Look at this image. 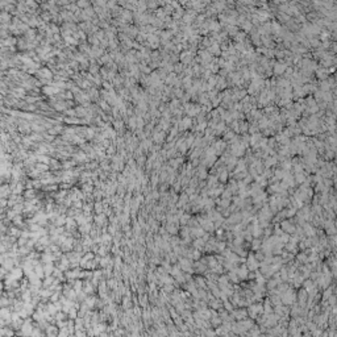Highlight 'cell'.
<instances>
[{"instance_id":"cell-7","label":"cell","mask_w":337,"mask_h":337,"mask_svg":"<svg viewBox=\"0 0 337 337\" xmlns=\"http://www.w3.org/2000/svg\"><path fill=\"white\" fill-rule=\"evenodd\" d=\"M206 245V241L203 240V239H196L195 240V242H194V246L196 248V250H199V249H202L203 246Z\"/></svg>"},{"instance_id":"cell-13","label":"cell","mask_w":337,"mask_h":337,"mask_svg":"<svg viewBox=\"0 0 337 337\" xmlns=\"http://www.w3.org/2000/svg\"><path fill=\"white\" fill-rule=\"evenodd\" d=\"M188 220H190V216H188V215H185V216H182V217H181V220H179V221H181V224L185 225V224H187V223H188Z\"/></svg>"},{"instance_id":"cell-6","label":"cell","mask_w":337,"mask_h":337,"mask_svg":"<svg viewBox=\"0 0 337 337\" xmlns=\"http://www.w3.org/2000/svg\"><path fill=\"white\" fill-rule=\"evenodd\" d=\"M210 306H211V310H217L219 311L220 308H223V302L220 300V299H216V298H214V299H211L210 300Z\"/></svg>"},{"instance_id":"cell-2","label":"cell","mask_w":337,"mask_h":337,"mask_svg":"<svg viewBox=\"0 0 337 337\" xmlns=\"http://www.w3.org/2000/svg\"><path fill=\"white\" fill-rule=\"evenodd\" d=\"M231 316L235 320L237 321H240V320H244V319H248V311L246 310H233L231 312Z\"/></svg>"},{"instance_id":"cell-10","label":"cell","mask_w":337,"mask_h":337,"mask_svg":"<svg viewBox=\"0 0 337 337\" xmlns=\"http://www.w3.org/2000/svg\"><path fill=\"white\" fill-rule=\"evenodd\" d=\"M187 199H188V196H187V194H183L182 195V198H181V202L178 203V207H183L187 203Z\"/></svg>"},{"instance_id":"cell-16","label":"cell","mask_w":337,"mask_h":337,"mask_svg":"<svg viewBox=\"0 0 337 337\" xmlns=\"http://www.w3.org/2000/svg\"><path fill=\"white\" fill-rule=\"evenodd\" d=\"M225 179H227V171H223V174H220V181L225 182Z\"/></svg>"},{"instance_id":"cell-11","label":"cell","mask_w":337,"mask_h":337,"mask_svg":"<svg viewBox=\"0 0 337 337\" xmlns=\"http://www.w3.org/2000/svg\"><path fill=\"white\" fill-rule=\"evenodd\" d=\"M307 258H308V257H307L306 253H302V254H299L298 257H296V260H298L299 262H303V264L307 262Z\"/></svg>"},{"instance_id":"cell-12","label":"cell","mask_w":337,"mask_h":337,"mask_svg":"<svg viewBox=\"0 0 337 337\" xmlns=\"http://www.w3.org/2000/svg\"><path fill=\"white\" fill-rule=\"evenodd\" d=\"M223 307H224V310H225L227 312H232V311H233V306H232L228 300L224 302V306H223Z\"/></svg>"},{"instance_id":"cell-15","label":"cell","mask_w":337,"mask_h":337,"mask_svg":"<svg viewBox=\"0 0 337 337\" xmlns=\"http://www.w3.org/2000/svg\"><path fill=\"white\" fill-rule=\"evenodd\" d=\"M182 128H187L188 125H191V120L190 119H185V120H183V124H182Z\"/></svg>"},{"instance_id":"cell-14","label":"cell","mask_w":337,"mask_h":337,"mask_svg":"<svg viewBox=\"0 0 337 337\" xmlns=\"http://www.w3.org/2000/svg\"><path fill=\"white\" fill-rule=\"evenodd\" d=\"M331 295H332V287H329V289L324 292V299H328Z\"/></svg>"},{"instance_id":"cell-1","label":"cell","mask_w":337,"mask_h":337,"mask_svg":"<svg viewBox=\"0 0 337 337\" xmlns=\"http://www.w3.org/2000/svg\"><path fill=\"white\" fill-rule=\"evenodd\" d=\"M245 262H246V265H245L246 269L250 270V271H256L257 269H258V266H260V262L254 258V256H253V254L248 256V260Z\"/></svg>"},{"instance_id":"cell-9","label":"cell","mask_w":337,"mask_h":337,"mask_svg":"<svg viewBox=\"0 0 337 337\" xmlns=\"http://www.w3.org/2000/svg\"><path fill=\"white\" fill-rule=\"evenodd\" d=\"M253 242H252V248L254 250H257L258 249V248H261L262 246V244H261V240H258V239H256V240H252Z\"/></svg>"},{"instance_id":"cell-5","label":"cell","mask_w":337,"mask_h":337,"mask_svg":"<svg viewBox=\"0 0 337 337\" xmlns=\"http://www.w3.org/2000/svg\"><path fill=\"white\" fill-rule=\"evenodd\" d=\"M281 227H282V231L287 232V233H294V232L296 231L295 229V225H292L291 221H289V220H283V221H282L281 223Z\"/></svg>"},{"instance_id":"cell-3","label":"cell","mask_w":337,"mask_h":337,"mask_svg":"<svg viewBox=\"0 0 337 337\" xmlns=\"http://www.w3.org/2000/svg\"><path fill=\"white\" fill-rule=\"evenodd\" d=\"M179 269L183 270V271H192V264H191V260L188 258H179Z\"/></svg>"},{"instance_id":"cell-4","label":"cell","mask_w":337,"mask_h":337,"mask_svg":"<svg viewBox=\"0 0 337 337\" xmlns=\"http://www.w3.org/2000/svg\"><path fill=\"white\" fill-rule=\"evenodd\" d=\"M233 270H235V273H236V275H237V278H239V279H246L248 278V273H249V270L246 269L245 265L239 267V269H236V267H235Z\"/></svg>"},{"instance_id":"cell-8","label":"cell","mask_w":337,"mask_h":337,"mask_svg":"<svg viewBox=\"0 0 337 337\" xmlns=\"http://www.w3.org/2000/svg\"><path fill=\"white\" fill-rule=\"evenodd\" d=\"M285 69H286V66H285V65H281V63H277L275 67H274V71H275L277 74H282V73L285 71Z\"/></svg>"}]
</instances>
